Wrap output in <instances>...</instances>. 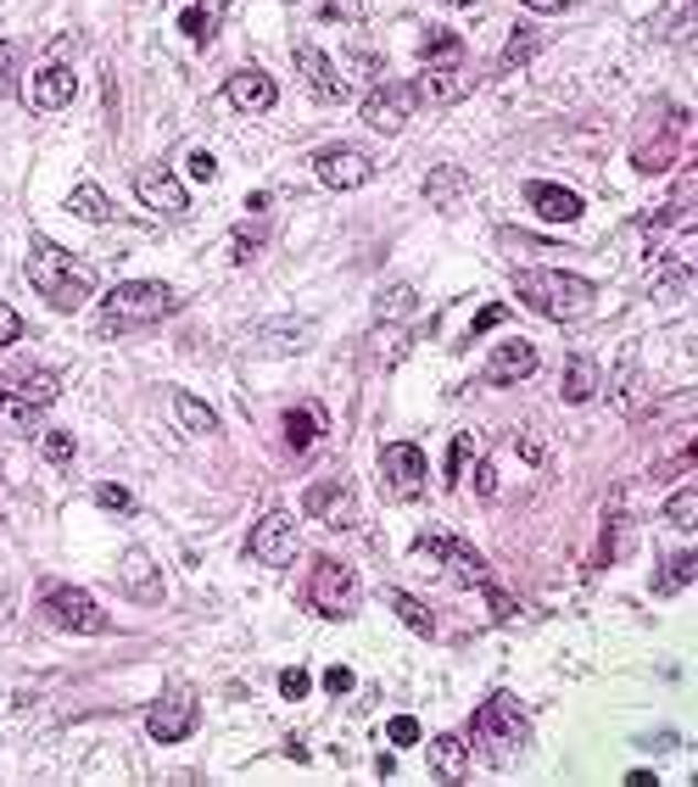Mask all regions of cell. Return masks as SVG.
I'll return each instance as SVG.
<instances>
[{"mask_svg":"<svg viewBox=\"0 0 698 787\" xmlns=\"http://www.w3.org/2000/svg\"><path fill=\"white\" fill-rule=\"evenodd\" d=\"M692 581V553H681V559H670L665 564V575H659V592H681Z\"/></svg>","mask_w":698,"mask_h":787,"instance_id":"43","label":"cell"},{"mask_svg":"<svg viewBox=\"0 0 698 787\" xmlns=\"http://www.w3.org/2000/svg\"><path fill=\"white\" fill-rule=\"evenodd\" d=\"M459 96H464L459 67H425V73L414 78V101H419V107H453Z\"/></svg>","mask_w":698,"mask_h":787,"instance_id":"21","label":"cell"},{"mask_svg":"<svg viewBox=\"0 0 698 787\" xmlns=\"http://www.w3.org/2000/svg\"><path fill=\"white\" fill-rule=\"evenodd\" d=\"M470 453H475V435H470V430H459L453 442H448V464H442V470H448V486H459V475H464Z\"/></svg>","mask_w":698,"mask_h":787,"instance_id":"40","label":"cell"},{"mask_svg":"<svg viewBox=\"0 0 698 787\" xmlns=\"http://www.w3.org/2000/svg\"><path fill=\"white\" fill-rule=\"evenodd\" d=\"M475 743H481V754H486L492 765L514 759L519 748L531 743V715H526V704H519V698H508V692H492L486 704L475 710Z\"/></svg>","mask_w":698,"mask_h":787,"instance_id":"3","label":"cell"},{"mask_svg":"<svg viewBox=\"0 0 698 787\" xmlns=\"http://www.w3.org/2000/svg\"><path fill=\"white\" fill-rule=\"evenodd\" d=\"M173 419H180L185 430H196V435H213V430H218V413H213L202 397H173Z\"/></svg>","mask_w":698,"mask_h":787,"instance_id":"37","label":"cell"},{"mask_svg":"<svg viewBox=\"0 0 698 787\" xmlns=\"http://www.w3.org/2000/svg\"><path fill=\"white\" fill-rule=\"evenodd\" d=\"M135 202H140V207H151V213H168V218L191 207L185 185L173 180L168 168H140V173H135Z\"/></svg>","mask_w":698,"mask_h":787,"instance_id":"14","label":"cell"},{"mask_svg":"<svg viewBox=\"0 0 698 787\" xmlns=\"http://www.w3.org/2000/svg\"><path fill=\"white\" fill-rule=\"evenodd\" d=\"M191 173H196V180H213V173H218V162H213L207 151H191Z\"/></svg>","mask_w":698,"mask_h":787,"instance_id":"53","label":"cell"},{"mask_svg":"<svg viewBox=\"0 0 698 787\" xmlns=\"http://www.w3.org/2000/svg\"><path fill=\"white\" fill-rule=\"evenodd\" d=\"M526 202H531L548 224H576V218H581V196H576V191H565V185H548V180L526 185Z\"/></svg>","mask_w":698,"mask_h":787,"instance_id":"22","label":"cell"},{"mask_svg":"<svg viewBox=\"0 0 698 787\" xmlns=\"http://www.w3.org/2000/svg\"><path fill=\"white\" fill-rule=\"evenodd\" d=\"M251 559L269 564V570L297 564V519L286 508H275V514H264V519L251 525Z\"/></svg>","mask_w":698,"mask_h":787,"instance_id":"9","label":"cell"},{"mask_svg":"<svg viewBox=\"0 0 698 787\" xmlns=\"http://www.w3.org/2000/svg\"><path fill=\"white\" fill-rule=\"evenodd\" d=\"M40 402H29V397H18L12 386L0 391V435H34L40 430Z\"/></svg>","mask_w":698,"mask_h":787,"instance_id":"23","label":"cell"},{"mask_svg":"<svg viewBox=\"0 0 698 787\" xmlns=\"http://www.w3.org/2000/svg\"><path fill=\"white\" fill-rule=\"evenodd\" d=\"M96 503L112 508V514H135V492L118 486V481H101V486H96Z\"/></svg>","mask_w":698,"mask_h":787,"instance_id":"41","label":"cell"},{"mask_svg":"<svg viewBox=\"0 0 698 787\" xmlns=\"http://www.w3.org/2000/svg\"><path fill=\"white\" fill-rule=\"evenodd\" d=\"M414 308H419V291H414L408 280H397V285H386V291L375 297V319H380V324H408Z\"/></svg>","mask_w":698,"mask_h":787,"instance_id":"29","label":"cell"},{"mask_svg":"<svg viewBox=\"0 0 698 787\" xmlns=\"http://www.w3.org/2000/svg\"><path fill=\"white\" fill-rule=\"evenodd\" d=\"M12 90H18V45L0 40V101H7Z\"/></svg>","mask_w":698,"mask_h":787,"instance_id":"42","label":"cell"},{"mask_svg":"<svg viewBox=\"0 0 698 787\" xmlns=\"http://www.w3.org/2000/svg\"><path fill=\"white\" fill-rule=\"evenodd\" d=\"M519 7H531V12H565L570 0H519Z\"/></svg>","mask_w":698,"mask_h":787,"instance_id":"54","label":"cell"},{"mask_svg":"<svg viewBox=\"0 0 698 787\" xmlns=\"http://www.w3.org/2000/svg\"><path fill=\"white\" fill-rule=\"evenodd\" d=\"M537 364H543V358H537V346H531V341H503L497 353L486 358V380H492V386L531 380V375H537Z\"/></svg>","mask_w":698,"mask_h":787,"instance_id":"20","label":"cell"},{"mask_svg":"<svg viewBox=\"0 0 698 787\" xmlns=\"http://www.w3.org/2000/svg\"><path fill=\"white\" fill-rule=\"evenodd\" d=\"M414 107H419L414 84H375V90L364 96V123L380 129V134H397V129H408Z\"/></svg>","mask_w":698,"mask_h":787,"instance_id":"13","label":"cell"},{"mask_svg":"<svg viewBox=\"0 0 698 787\" xmlns=\"http://www.w3.org/2000/svg\"><path fill=\"white\" fill-rule=\"evenodd\" d=\"M313 173L330 185V191H358L375 180V157H364L358 145H330L313 157Z\"/></svg>","mask_w":698,"mask_h":787,"instance_id":"12","label":"cell"},{"mask_svg":"<svg viewBox=\"0 0 698 787\" xmlns=\"http://www.w3.org/2000/svg\"><path fill=\"white\" fill-rule=\"evenodd\" d=\"M146 732H151L157 743H185V737L196 732V692L168 687L157 704H151V715H146Z\"/></svg>","mask_w":698,"mask_h":787,"instance_id":"10","label":"cell"},{"mask_svg":"<svg viewBox=\"0 0 698 787\" xmlns=\"http://www.w3.org/2000/svg\"><path fill=\"white\" fill-rule=\"evenodd\" d=\"M632 397H637V369L621 364V369H615V408H637Z\"/></svg>","mask_w":698,"mask_h":787,"instance_id":"47","label":"cell"},{"mask_svg":"<svg viewBox=\"0 0 698 787\" xmlns=\"http://www.w3.org/2000/svg\"><path fill=\"white\" fill-rule=\"evenodd\" d=\"M665 519H670V525H681V531H692V525H698V492H692V486H681V492L665 503Z\"/></svg>","mask_w":698,"mask_h":787,"instance_id":"39","label":"cell"},{"mask_svg":"<svg viewBox=\"0 0 698 787\" xmlns=\"http://www.w3.org/2000/svg\"><path fill=\"white\" fill-rule=\"evenodd\" d=\"M687 123H692L687 112H676V118H665V123L654 129V140L632 151V168H637V173H665V168L676 162V145H681V129H687Z\"/></svg>","mask_w":698,"mask_h":787,"instance_id":"19","label":"cell"},{"mask_svg":"<svg viewBox=\"0 0 698 787\" xmlns=\"http://www.w3.org/2000/svg\"><path fill=\"white\" fill-rule=\"evenodd\" d=\"M218 12H224V0H196V7H185V12H180V34H185L191 45H213V34H218Z\"/></svg>","mask_w":698,"mask_h":787,"instance_id":"26","label":"cell"},{"mask_svg":"<svg viewBox=\"0 0 698 787\" xmlns=\"http://www.w3.org/2000/svg\"><path fill=\"white\" fill-rule=\"evenodd\" d=\"M67 213L73 218H90V224H112V202L101 185H73L67 191Z\"/></svg>","mask_w":698,"mask_h":787,"instance_id":"30","label":"cell"},{"mask_svg":"<svg viewBox=\"0 0 698 787\" xmlns=\"http://www.w3.org/2000/svg\"><path fill=\"white\" fill-rule=\"evenodd\" d=\"M40 608H45V621L62 626V632H78V637L107 632V608H101L90 592H84V586H73V581H51V586L40 592Z\"/></svg>","mask_w":698,"mask_h":787,"instance_id":"6","label":"cell"},{"mask_svg":"<svg viewBox=\"0 0 698 787\" xmlns=\"http://www.w3.org/2000/svg\"><path fill=\"white\" fill-rule=\"evenodd\" d=\"M12 391L45 408V402H56V391H62V380H56L51 369H18V375H12Z\"/></svg>","mask_w":698,"mask_h":787,"instance_id":"34","label":"cell"},{"mask_svg":"<svg viewBox=\"0 0 698 787\" xmlns=\"http://www.w3.org/2000/svg\"><path fill=\"white\" fill-rule=\"evenodd\" d=\"M380 475H386V492L391 497H425V481H430V464H425V453L414 448V442H391L386 453H380Z\"/></svg>","mask_w":698,"mask_h":787,"instance_id":"11","label":"cell"},{"mask_svg":"<svg viewBox=\"0 0 698 787\" xmlns=\"http://www.w3.org/2000/svg\"><path fill=\"white\" fill-rule=\"evenodd\" d=\"M503 319H508V308H503V302H486V308L475 313V324H470V335H464V346H470V341H481V335H486L492 324H503Z\"/></svg>","mask_w":698,"mask_h":787,"instance_id":"45","label":"cell"},{"mask_svg":"<svg viewBox=\"0 0 698 787\" xmlns=\"http://www.w3.org/2000/svg\"><path fill=\"white\" fill-rule=\"evenodd\" d=\"M12 341H23V313L12 302H0V353H7Z\"/></svg>","mask_w":698,"mask_h":787,"instance_id":"44","label":"cell"},{"mask_svg":"<svg viewBox=\"0 0 698 787\" xmlns=\"http://www.w3.org/2000/svg\"><path fill=\"white\" fill-rule=\"evenodd\" d=\"M324 687H330V692H353V670H346V665H330V670H324Z\"/></svg>","mask_w":698,"mask_h":787,"instance_id":"52","label":"cell"},{"mask_svg":"<svg viewBox=\"0 0 698 787\" xmlns=\"http://www.w3.org/2000/svg\"><path fill=\"white\" fill-rule=\"evenodd\" d=\"M430 770L442 776V781H459L464 770H470V754H464V743L453 737V732H442V737H430Z\"/></svg>","mask_w":698,"mask_h":787,"instance_id":"27","label":"cell"},{"mask_svg":"<svg viewBox=\"0 0 698 787\" xmlns=\"http://www.w3.org/2000/svg\"><path fill=\"white\" fill-rule=\"evenodd\" d=\"M391 608H397V621H402L414 637H436V615H430V603H419L414 592H391Z\"/></svg>","mask_w":698,"mask_h":787,"instance_id":"33","label":"cell"},{"mask_svg":"<svg viewBox=\"0 0 698 787\" xmlns=\"http://www.w3.org/2000/svg\"><path fill=\"white\" fill-rule=\"evenodd\" d=\"M470 196V180H464V168H430V180H425V202L430 207H459Z\"/></svg>","mask_w":698,"mask_h":787,"instance_id":"25","label":"cell"},{"mask_svg":"<svg viewBox=\"0 0 698 787\" xmlns=\"http://www.w3.org/2000/svg\"><path fill=\"white\" fill-rule=\"evenodd\" d=\"M419 553H430V559H442V570L453 575V586H486L492 575H486V559L464 542V537H448V531H425L419 537Z\"/></svg>","mask_w":698,"mask_h":787,"instance_id":"8","label":"cell"},{"mask_svg":"<svg viewBox=\"0 0 698 787\" xmlns=\"http://www.w3.org/2000/svg\"><path fill=\"white\" fill-rule=\"evenodd\" d=\"M173 308H180V297H173V285H162V280H124V285H112L107 302H101V313H107L112 330L157 324V319H168Z\"/></svg>","mask_w":698,"mask_h":787,"instance_id":"4","label":"cell"},{"mask_svg":"<svg viewBox=\"0 0 698 787\" xmlns=\"http://www.w3.org/2000/svg\"><path fill=\"white\" fill-rule=\"evenodd\" d=\"M543 51V34H531V29H519L514 40H508V51L492 62V73H508V67H519V62H531Z\"/></svg>","mask_w":698,"mask_h":787,"instance_id":"38","label":"cell"},{"mask_svg":"<svg viewBox=\"0 0 698 787\" xmlns=\"http://www.w3.org/2000/svg\"><path fill=\"white\" fill-rule=\"evenodd\" d=\"M308 603L319 608L324 621H353V615H358V603H364V586H358V575L346 570L341 559H313Z\"/></svg>","mask_w":698,"mask_h":787,"instance_id":"5","label":"cell"},{"mask_svg":"<svg viewBox=\"0 0 698 787\" xmlns=\"http://www.w3.org/2000/svg\"><path fill=\"white\" fill-rule=\"evenodd\" d=\"M386 732H391V743H419V721L414 715H391Z\"/></svg>","mask_w":698,"mask_h":787,"instance_id":"50","label":"cell"},{"mask_svg":"<svg viewBox=\"0 0 698 787\" xmlns=\"http://www.w3.org/2000/svg\"><path fill=\"white\" fill-rule=\"evenodd\" d=\"M40 448H45V459H51V464H73V435H67V430H51Z\"/></svg>","mask_w":698,"mask_h":787,"instance_id":"46","label":"cell"},{"mask_svg":"<svg viewBox=\"0 0 698 787\" xmlns=\"http://www.w3.org/2000/svg\"><path fill=\"white\" fill-rule=\"evenodd\" d=\"M475 492H481V497H497V464H492V459H481V470H475Z\"/></svg>","mask_w":698,"mask_h":787,"instance_id":"51","label":"cell"},{"mask_svg":"<svg viewBox=\"0 0 698 787\" xmlns=\"http://www.w3.org/2000/svg\"><path fill=\"white\" fill-rule=\"evenodd\" d=\"M448 7H475V0H448Z\"/></svg>","mask_w":698,"mask_h":787,"instance_id":"55","label":"cell"},{"mask_svg":"<svg viewBox=\"0 0 698 787\" xmlns=\"http://www.w3.org/2000/svg\"><path fill=\"white\" fill-rule=\"evenodd\" d=\"M659 269H665V274L654 280V302H665V308H670V302H676V297H687V285H692V257H681V262H676V257H665Z\"/></svg>","mask_w":698,"mask_h":787,"instance_id":"31","label":"cell"},{"mask_svg":"<svg viewBox=\"0 0 698 787\" xmlns=\"http://www.w3.org/2000/svg\"><path fill=\"white\" fill-rule=\"evenodd\" d=\"M29 285H34L56 313H78L84 302L96 297V269H90L84 257H73L67 246L34 235V246H29Z\"/></svg>","mask_w":698,"mask_h":787,"instance_id":"1","label":"cell"},{"mask_svg":"<svg viewBox=\"0 0 698 787\" xmlns=\"http://www.w3.org/2000/svg\"><path fill=\"white\" fill-rule=\"evenodd\" d=\"M275 235V224H264V218H246L240 229H235V240H229V262H251L257 251H264V240Z\"/></svg>","mask_w":698,"mask_h":787,"instance_id":"36","label":"cell"},{"mask_svg":"<svg viewBox=\"0 0 698 787\" xmlns=\"http://www.w3.org/2000/svg\"><path fill=\"white\" fill-rule=\"evenodd\" d=\"M319 435H324V413H319V408H291V413H286V442H291L297 453H308Z\"/></svg>","mask_w":698,"mask_h":787,"instance_id":"32","label":"cell"},{"mask_svg":"<svg viewBox=\"0 0 698 787\" xmlns=\"http://www.w3.org/2000/svg\"><path fill=\"white\" fill-rule=\"evenodd\" d=\"M308 687H313L308 670H286V676H280V692L291 698V704H297V698H308Z\"/></svg>","mask_w":698,"mask_h":787,"instance_id":"49","label":"cell"},{"mask_svg":"<svg viewBox=\"0 0 698 787\" xmlns=\"http://www.w3.org/2000/svg\"><path fill=\"white\" fill-rule=\"evenodd\" d=\"M302 508H308L319 525H330V531H358V525H364L358 492L346 486V481H313V486L302 492Z\"/></svg>","mask_w":698,"mask_h":787,"instance_id":"7","label":"cell"},{"mask_svg":"<svg viewBox=\"0 0 698 787\" xmlns=\"http://www.w3.org/2000/svg\"><path fill=\"white\" fill-rule=\"evenodd\" d=\"M419 56H425L430 67H459L464 40H459V34H448V29H430V34H425V45H419Z\"/></svg>","mask_w":698,"mask_h":787,"instance_id":"35","label":"cell"},{"mask_svg":"<svg viewBox=\"0 0 698 787\" xmlns=\"http://www.w3.org/2000/svg\"><path fill=\"white\" fill-rule=\"evenodd\" d=\"M598 386H603L598 364L576 353V358L565 364V386H559V391H565V402H592V397H598Z\"/></svg>","mask_w":698,"mask_h":787,"instance_id":"28","label":"cell"},{"mask_svg":"<svg viewBox=\"0 0 698 787\" xmlns=\"http://www.w3.org/2000/svg\"><path fill=\"white\" fill-rule=\"evenodd\" d=\"M514 297L554 324L592 313V285L581 274H565V269H514Z\"/></svg>","mask_w":698,"mask_h":787,"instance_id":"2","label":"cell"},{"mask_svg":"<svg viewBox=\"0 0 698 787\" xmlns=\"http://www.w3.org/2000/svg\"><path fill=\"white\" fill-rule=\"evenodd\" d=\"M118 592L124 597H135V603H162V575H157V564H151V553L146 548H124V559H118Z\"/></svg>","mask_w":698,"mask_h":787,"instance_id":"15","label":"cell"},{"mask_svg":"<svg viewBox=\"0 0 698 787\" xmlns=\"http://www.w3.org/2000/svg\"><path fill=\"white\" fill-rule=\"evenodd\" d=\"M224 90H229V107H240V112H251V118H257V112H269V107H275V96H280V90H275V78H269L264 67H240V73H229V78H224Z\"/></svg>","mask_w":698,"mask_h":787,"instance_id":"17","label":"cell"},{"mask_svg":"<svg viewBox=\"0 0 698 787\" xmlns=\"http://www.w3.org/2000/svg\"><path fill=\"white\" fill-rule=\"evenodd\" d=\"M481 592H486V603H492V615H497V621H514V608H519V603H514V597H508L497 581H486Z\"/></svg>","mask_w":698,"mask_h":787,"instance_id":"48","label":"cell"},{"mask_svg":"<svg viewBox=\"0 0 698 787\" xmlns=\"http://www.w3.org/2000/svg\"><path fill=\"white\" fill-rule=\"evenodd\" d=\"M257 341H264L275 358L302 353V346L313 341V319H275V324H264V335H257Z\"/></svg>","mask_w":698,"mask_h":787,"instance_id":"24","label":"cell"},{"mask_svg":"<svg viewBox=\"0 0 698 787\" xmlns=\"http://www.w3.org/2000/svg\"><path fill=\"white\" fill-rule=\"evenodd\" d=\"M297 73H302V84L313 90V101H324V107L346 101V84L335 78V67H330V56H324L319 45H297Z\"/></svg>","mask_w":698,"mask_h":787,"instance_id":"18","label":"cell"},{"mask_svg":"<svg viewBox=\"0 0 698 787\" xmlns=\"http://www.w3.org/2000/svg\"><path fill=\"white\" fill-rule=\"evenodd\" d=\"M73 96H78V78H73L67 62H45V67L29 78V107H34V112H62Z\"/></svg>","mask_w":698,"mask_h":787,"instance_id":"16","label":"cell"}]
</instances>
